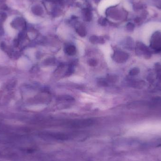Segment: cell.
<instances>
[{
	"label": "cell",
	"instance_id": "1",
	"mask_svg": "<svg viewBox=\"0 0 161 161\" xmlns=\"http://www.w3.org/2000/svg\"><path fill=\"white\" fill-rule=\"evenodd\" d=\"M66 53L68 55H74L76 52V49H75V48L74 46L70 45V46H69L68 47H67L66 49Z\"/></svg>",
	"mask_w": 161,
	"mask_h": 161
},
{
	"label": "cell",
	"instance_id": "2",
	"mask_svg": "<svg viewBox=\"0 0 161 161\" xmlns=\"http://www.w3.org/2000/svg\"><path fill=\"white\" fill-rule=\"evenodd\" d=\"M84 16H85V19H86L87 21H89L90 19L91 18V14L88 10H87V11H85Z\"/></svg>",
	"mask_w": 161,
	"mask_h": 161
},
{
	"label": "cell",
	"instance_id": "3",
	"mask_svg": "<svg viewBox=\"0 0 161 161\" xmlns=\"http://www.w3.org/2000/svg\"><path fill=\"white\" fill-rule=\"evenodd\" d=\"M78 33L82 36H84L85 35V31L82 28H80L78 29Z\"/></svg>",
	"mask_w": 161,
	"mask_h": 161
}]
</instances>
